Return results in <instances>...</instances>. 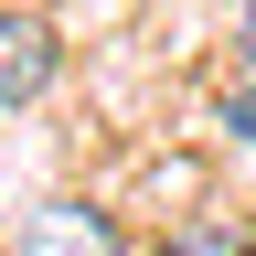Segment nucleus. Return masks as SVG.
Masks as SVG:
<instances>
[{
	"mask_svg": "<svg viewBox=\"0 0 256 256\" xmlns=\"http://www.w3.org/2000/svg\"><path fill=\"white\" fill-rule=\"evenodd\" d=\"M54 32L32 22V11H0V107H32V96L54 86Z\"/></svg>",
	"mask_w": 256,
	"mask_h": 256,
	"instance_id": "nucleus-1",
	"label": "nucleus"
},
{
	"mask_svg": "<svg viewBox=\"0 0 256 256\" xmlns=\"http://www.w3.org/2000/svg\"><path fill=\"white\" fill-rule=\"evenodd\" d=\"M11 256H118V224L107 214H86V203H43L22 224V246Z\"/></svg>",
	"mask_w": 256,
	"mask_h": 256,
	"instance_id": "nucleus-2",
	"label": "nucleus"
},
{
	"mask_svg": "<svg viewBox=\"0 0 256 256\" xmlns=\"http://www.w3.org/2000/svg\"><path fill=\"white\" fill-rule=\"evenodd\" d=\"M214 118H224V139H246V150H256V64H246V86H224V107H214Z\"/></svg>",
	"mask_w": 256,
	"mask_h": 256,
	"instance_id": "nucleus-3",
	"label": "nucleus"
},
{
	"mask_svg": "<svg viewBox=\"0 0 256 256\" xmlns=\"http://www.w3.org/2000/svg\"><path fill=\"white\" fill-rule=\"evenodd\" d=\"M235 54L256 64V0H246V11H235Z\"/></svg>",
	"mask_w": 256,
	"mask_h": 256,
	"instance_id": "nucleus-4",
	"label": "nucleus"
}]
</instances>
